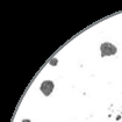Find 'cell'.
I'll use <instances>...</instances> for the list:
<instances>
[{
    "label": "cell",
    "instance_id": "2",
    "mask_svg": "<svg viewBox=\"0 0 122 122\" xmlns=\"http://www.w3.org/2000/svg\"><path fill=\"white\" fill-rule=\"evenodd\" d=\"M54 83L51 81V80H46V81H43L42 84H41V91H42V93L44 94V95H50L51 92L54 91Z\"/></svg>",
    "mask_w": 122,
    "mask_h": 122
},
{
    "label": "cell",
    "instance_id": "1",
    "mask_svg": "<svg viewBox=\"0 0 122 122\" xmlns=\"http://www.w3.org/2000/svg\"><path fill=\"white\" fill-rule=\"evenodd\" d=\"M100 51H101V57H106V56H113V55H115L117 52V49L112 43L105 42L100 47Z\"/></svg>",
    "mask_w": 122,
    "mask_h": 122
},
{
    "label": "cell",
    "instance_id": "3",
    "mask_svg": "<svg viewBox=\"0 0 122 122\" xmlns=\"http://www.w3.org/2000/svg\"><path fill=\"white\" fill-rule=\"evenodd\" d=\"M50 64H51V65H56V64H57V59H56V58H54V59H51V62H50Z\"/></svg>",
    "mask_w": 122,
    "mask_h": 122
}]
</instances>
